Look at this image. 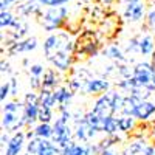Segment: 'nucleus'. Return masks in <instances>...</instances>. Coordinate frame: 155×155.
Instances as JSON below:
<instances>
[{
	"mask_svg": "<svg viewBox=\"0 0 155 155\" xmlns=\"http://www.w3.org/2000/svg\"><path fill=\"white\" fill-rule=\"evenodd\" d=\"M59 51H68L71 54H74V51H76V44L71 41L67 33L50 34L44 42V53H45L47 59L54 56Z\"/></svg>",
	"mask_w": 155,
	"mask_h": 155,
	"instance_id": "f257e3e1",
	"label": "nucleus"
},
{
	"mask_svg": "<svg viewBox=\"0 0 155 155\" xmlns=\"http://www.w3.org/2000/svg\"><path fill=\"white\" fill-rule=\"evenodd\" d=\"M68 11L65 6H51L41 16V25L47 31H54L62 27V23L65 22V17Z\"/></svg>",
	"mask_w": 155,
	"mask_h": 155,
	"instance_id": "f03ea898",
	"label": "nucleus"
},
{
	"mask_svg": "<svg viewBox=\"0 0 155 155\" xmlns=\"http://www.w3.org/2000/svg\"><path fill=\"white\" fill-rule=\"evenodd\" d=\"M51 140H53L61 149H64L65 146H68L71 143V130L68 127V120L59 116V118L54 121V124H53V137H51Z\"/></svg>",
	"mask_w": 155,
	"mask_h": 155,
	"instance_id": "7ed1b4c3",
	"label": "nucleus"
},
{
	"mask_svg": "<svg viewBox=\"0 0 155 155\" xmlns=\"http://www.w3.org/2000/svg\"><path fill=\"white\" fill-rule=\"evenodd\" d=\"M99 50V44L96 41V37L92 31H85L79 36L76 44V53L79 54L81 58L85 56H95Z\"/></svg>",
	"mask_w": 155,
	"mask_h": 155,
	"instance_id": "20e7f679",
	"label": "nucleus"
},
{
	"mask_svg": "<svg viewBox=\"0 0 155 155\" xmlns=\"http://www.w3.org/2000/svg\"><path fill=\"white\" fill-rule=\"evenodd\" d=\"M153 74H155V68L152 67L150 62H138L137 65L134 67V74H132V78L135 79V82H137L138 85L149 88ZM149 90H150V88H149ZM150 92H152V90H150Z\"/></svg>",
	"mask_w": 155,
	"mask_h": 155,
	"instance_id": "39448f33",
	"label": "nucleus"
},
{
	"mask_svg": "<svg viewBox=\"0 0 155 155\" xmlns=\"http://www.w3.org/2000/svg\"><path fill=\"white\" fill-rule=\"evenodd\" d=\"M99 146L98 144H76L71 143L68 146H65L64 149H61V155H99Z\"/></svg>",
	"mask_w": 155,
	"mask_h": 155,
	"instance_id": "423d86ee",
	"label": "nucleus"
},
{
	"mask_svg": "<svg viewBox=\"0 0 155 155\" xmlns=\"http://www.w3.org/2000/svg\"><path fill=\"white\" fill-rule=\"evenodd\" d=\"M93 112L101 115L102 118L113 116L115 115V110H113V92H107L104 95H101L96 99L95 106H93Z\"/></svg>",
	"mask_w": 155,
	"mask_h": 155,
	"instance_id": "0eeeda50",
	"label": "nucleus"
},
{
	"mask_svg": "<svg viewBox=\"0 0 155 155\" xmlns=\"http://www.w3.org/2000/svg\"><path fill=\"white\" fill-rule=\"evenodd\" d=\"M82 88L90 95H104L109 92L110 82L107 79H102V78H87L84 81Z\"/></svg>",
	"mask_w": 155,
	"mask_h": 155,
	"instance_id": "6e6552de",
	"label": "nucleus"
},
{
	"mask_svg": "<svg viewBox=\"0 0 155 155\" xmlns=\"http://www.w3.org/2000/svg\"><path fill=\"white\" fill-rule=\"evenodd\" d=\"M74 123H76V127H74V137H76V140H79L81 143H88L90 140L95 138L96 130L87 124V121L84 120V116L76 118Z\"/></svg>",
	"mask_w": 155,
	"mask_h": 155,
	"instance_id": "1a4fd4ad",
	"label": "nucleus"
},
{
	"mask_svg": "<svg viewBox=\"0 0 155 155\" xmlns=\"http://www.w3.org/2000/svg\"><path fill=\"white\" fill-rule=\"evenodd\" d=\"M37 47V39L36 37H27L22 41H12L8 44V53L9 54H17V53H28L33 51Z\"/></svg>",
	"mask_w": 155,
	"mask_h": 155,
	"instance_id": "9d476101",
	"label": "nucleus"
},
{
	"mask_svg": "<svg viewBox=\"0 0 155 155\" xmlns=\"http://www.w3.org/2000/svg\"><path fill=\"white\" fill-rule=\"evenodd\" d=\"M48 61L53 64V67L56 70L67 71L70 68V65L73 64V54L68 53V51H59V53H56L54 56H51Z\"/></svg>",
	"mask_w": 155,
	"mask_h": 155,
	"instance_id": "9b49d317",
	"label": "nucleus"
},
{
	"mask_svg": "<svg viewBox=\"0 0 155 155\" xmlns=\"http://www.w3.org/2000/svg\"><path fill=\"white\" fill-rule=\"evenodd\" d=\"M25 138H27V134H23L22 130L14 132V135H12L11 140H9V143L6 144L5 155H19L20 150H22V147H23Z\"/></svg>",
	"mask_w": 155,
	"mask_h": 155,
	"instance_id": "f8f14e48",
	"label": "nucleus"
},
{
	"mask_svg": "<svg viewBox=\"0 0 155 155\" xmlns=\"http://www.w3.org/2000/svg\"><path fill=\"white\" fill-rule=\"evenodd\" d=\"M144 16V5L141 2L127 3L124 9V19L129 22H140Z\"/></svg>",
	"mask_w": 155,
	"mask_h": 155,
	"instance_id": "ddd939ff",
	"label": "nucleus"
},
{
	"mask_svg": "<svg viewBox=\"0 0 155 155\" xmlns=\"http://www.w3.org/2000/svg\"><path fill=\"white\" fill-rule=\"evenodd\" d=\"M39 109H41L39 102H25L23 104L22 118L25 120L27 126H33L36 121H39Z\"/></svg>",
	"mask_w": 155,
	"mask_h": 155,
	"instance_id": "4468645a",
	"label": "nucleus"
},
{
	"mask_svg": "<svg viewBox=\"0 0 155 155\" xmlns=\"http://www.w3.org/2000/svg\"><path fill=\"white\" fill-rule=\"evenodd\" d=\"M71 96H73V92L67 87H56L54 88V98H56V104H59V110L68 109Z\"/></svg>",
	"mask_w": 155,
	"mask_h": 155,
	"instance_id": "2eb2a0df",
	"label": "nucleus"
},
{
	"mask_svg": "<svg viewBox=\"0 0 155 155\" xmlns=\"http://www.w3.org/2000/svg\"><path fill=\"white\" fill-rule=\"evenodd\" d=\"M153 113H155V104L150 102V101H147V99H144V101L140 102V106L137 107L134 116L137 120H140V121H146V120L150 118Z\"/></svg>",
	"mask_w": 155,
	"mask_h": 155,
	"instance_id": "dca6fc26",
	"label": "nucleus"
},
{
	"mask_svg": "<svg viewBox=\"0 0 155 155\" xmlns=\"http://www.w3.org/2000/svg\"><path fill=\"white\" fill-rule=\"evenodd\" d=\"M56 153H61V147L54 143L53 140L42 138L41 146H39V150H37V155H56Z\"/></svg>",
	"mask_w": 155,
	"mask_h": 155,
	"instance_id": "f3484780",
	"label": "nucleus"
},
{
	"mask_svg": "<svg viewBox=\"0 0 155 155\" xmlns=\"http://www.w3.org/2000/svg\"><path fill=\"white\" fill-rule=\"evenodd\" d=\"M141 101H144V99H141V98H138V96H134V95L124 96V106H123L121 113L134 116V115H135V110H137V107L140 106ZM134 118H135V116H134Z\"/></svg>",
	"mask_w": 155,
	"mask_h": 155,
	"instance_id": "a211bd4d",
	"label": "nucleus"
},
{
	"mask_svg": "<svg viewBox=\"0 0 155 155\" xmlns=\"http://www.w3.org/2000/svg\"><path fill=\"white\" fill-rule=\"evenodd\" d=\"M84 120L87 121V124L90 127L95 129L96 132H102V127H104V118H102L101 115H98L93 110H90V112H87L84 115Z\"/></svg>",
	"mask_w": 155,
	"mask_h": 155,
	"instance_id": "6ab92c4d",
	"label": "nucleus"
},
{
	"mask_svg": "<svg viewBox=\"0 0 155 155\" xmlns=\"http://www.w3.org/2000/svg\"><path fill=\"white\" fill-rule=\"evenodd\" d=\"M41 2L37 0H31V2H22V5L17 6V12L22 16H30V14H34V12H39L41 11Z\"/></svg>",
	"mask_w": 155,
	"mask_h": 155,
	"instance_id": "aec40b11",
	"label": "nucleus"
},
{
	"mask_svg": "<svg viewBox=\"0 0 155 155\" xmlns=\"http://www.w3.org/2000/svg\"><path fill=\"white\" fill-rule=\"evenodd\" d=\"M39 104L53 109L56 104V98H54V90H47V88H41L39 92Z\"/></svg>",
	"mask_w": 155,
	"mask_h": 155,
	"instance_id": "412c9836",
	"label": "nucleus"
},
{
	"mask_svg": "<svg viewBox=\"0 0 155 155\" xmlns=\"http://www.w3.org/2000/svg\"><path fill=\"white\" fill-rule=\"evenodd\" d=\"M155 51V44H153V37L150 34H146L143 37H140V53L143 56L152 54Z\"/></svg>",
	"mask_w": 155,
	"mask_h": 155,
	"instance_id": "4be33fe9",
	"label": "nucleus"
},
{
	"mask_svg": "<svg viewBox=\"0 0 155 155\" xmlns=\"http://www.w3.org/2000/svg\"><path fill=\"white\" fill-rule=\"evenodd\" d=\"M135 120L134 116L130 115H124L121 113L118 116V126H120V132H130L132 129L135 127Z\"/></svg>",
	"mask_w": 155,
	"mask_h": 155,
	"instance_id": "5701e85b",
	"label": "nucleus"
},
{
	"mask_svg": "<svg viewBox=\"0 0 155 155\" xmlns=\"http://www.w3.org/2000/svg\"><path fill=\"white\" fill-rule=\"evenodd\" d=\"M102 132L106 135H116L120 132V126H118V118L115 116H107L104 118V127H102Z\"/></svg>",
	"mask_w": 155,
	"mask_h": 155,
	"instance_id": "b1692460",
	"label": "nucleus"
},
{
	"mask_svg": "<svg viewBox=\"0 0 155 155\" xmlns=\"http://www.w3.org/2000/svg\"><path fill=\"white\" fill-rule=\"evenodd\" d=\"M34 135L39 137V138L51 140V137H53V126H51L50 123H39L34 127Z\"/></svg>",
	"mask_w": 155,
	"mask_h": 155,
	"instance_id": "393cba45",
	"label": "nucleus"
},
{
	"mask_svg": "<svg viewBox=\"0 0 155 155\" xmlns=\"http://www.w3.org/2000/svg\"><path fill=\"white\" fill-rule=\"evenodd\" d=\"M56 85H58V76H56L54 70H47L44 73V78H42V88L54 90Z\"/></svg>",
	"mask_w": 155,
	"mask_h": 155,
	"instance_id": "a878e982",
	"label": "nucleus"
},
{
	"mask_svg": "<svg viewBox=\"0 0 155 155\" xmlns=\"http://www.w3.org/2000/svg\"><path fill=\"white\" fill-rule=\"evenodd\" d=\"M144 146H146V143H144V141H141V140L134 141V143H130V144L126 147V150L123 152V155H140L141 150L144 149Z\"/></svg>",
	"mask_w": 155,
	"mask_h": 155,
	"instance_id": "bb28decb",
	"label": "nucleus"
},
{
	"mask_svg": "<svg viewBox=\"0 0 155 155\" xmlns=\"http://www.w3.org/2000/svg\"><path fill=\"white\" fill-rule=\"evenodd\" d=\"M14 20H16V17H14V14H12L9 9L0 12V27L2 28H11L12 23H14Z\"/></svg>",
	"mask_w": 155,
	"mask_h": 155,
	"instance_id": "cd10ccee",
	"label": "nucleus"
},
{
	"mask_svg": "<svg viewBox=\"0 0 155 155\" xmlns=\"http://www.w3.org/2000/svg\"><path fill=\"white\" fill-rule=\"evenodd\" d=\"M104 53L110 58V59H115V61H120V62H124L126 61V58H124V54H123V51L116 47V45H110Z\"/></svg>",
	"mask_w": 155,
	"mask_h": 155,
	"instance_id": "c85d7f7f",
	"label": "nucleus"
},
{
	"mask_svg": "<svg viewBox=\"0 0 155 155\" xmlns=\"http://www.w3.org/2000/svg\"><path fill=\"white\" fill-rule=\"evenodd\" d=\"M53 120V109L41 106L39 109V123H50Z\"/></svg>",
	"mask_w": 155,
	"mask_h": 155,
	"instance_id": "c756f323",
	"label": "nucleus"
},
{
	"mask_svg": "<svg viewBox=\"0 0 155 155\" xmlns=\"http://www.w3.org/2000/svg\"><path fill=\"white\" fill-rule=\"evenodd\" d=\"M41 140H42V138H39V137H33V138L28 141V144H27V152H30V153H33V155H37L39 146H41Z\"/></svg>",
	"mask_w": 155,
	"mask_h": 155,
	"instance_id": "7c9ffc66",
	"label": "nucleus"
},
{
	"mask_svg": "<svg viewBox=\"0 0 155 155\" xmlns=\"http://www.w3.org/2000/svg\"><path fill=\"white\" fill-rule=\"evenodd\" d=\"M20 110H23V107H22V104H19L17 101L6 102V104L3 106V112H16V113H19Z\"/></svg>",
	"mask_w": 155,
	"mask_h": 155,
	"instance_id": "2f4dec72",
	"label": "nucleus"
},
{
	"mask_svg": "<svg viewBox=\"0 0 155 155\" xmlns=\"http://www.w3.org/2000/svg\"><path fill=\"white\" fill-rule=\"evenodd\" d=\"M70 0H41V3L44 6H48V8H51V6H62V5H65Z\"/></svg>",
	"mask_w": 155,
	"mask_h": 155,
	"instance_id": "473e14b6",
	"label": "nucleus"
},
{
	"mask_svg": "<svg viewBox=\"0 0 155 155\" xmlns=\"http://www.w3.org/2000/svg\"><path fill=\"white\" fill-rule=\"evenodd\" d=\"M8 95H11V84H9V81L3 82L2 87H0V99L5 101L8 98Z\"/></svg>",
	"mask_w": 155,
	"mask_h": 155,
	"instance_id": "72a5a7b5",
	"label": "nucleus"
},
{
	"mask_svg": "<svg viewBox=\"0 0 155 155\" xmlns=\"http://www.w3.org/2000/svg\"><path fill=\"white\" fill-rule=\"evenodd\" d=\"M127 51H129V53H134V51H138V53H140V37H134V39L129 41Z\"/></svg>",
	"mask_w": 155,
	"mask_h": 155,
	"instance_id": "f704fd0d",
	"label": "nucleus"
},
{
	"mask_svg": "<svg viewBox=\"0 0 155 155\" xmlns=\"http://www.w3.org/2000/svg\"><path fill=\"white\" fill-rule=\"evenodd\" d=\"M30 73H31V76H42L45 71H44V67L41 64H34V65L30 67Z\"/></svg>",
	"mask_w": 155,
	"mask_h": 155,
	"instance_id": "c9c22d12",
	"label": "nucleus"
},
{
	"mask_svg": "<svg viewBox=\"0 0 155 155\" xmlns=\"http://www.w3.org/2000/svg\"><path fill=\"white\" fill-rule=\"evenodd\" d=\"M30 85L33 90H37V88H42V78L41 76H31L30 79Z\"/></svg>",
	"mask_w": 155,
	"mask_h": 155,
	"instance_id": "e433bc0d",
	"label": "nucleus"
},
{
	"mask_svg": "<svg viewBox=\"0 0 155 155\" xmlns=\"http://www.w3.org/2000/svg\"><path fill=\"white\" fill-rule=\"evenodd\" d=\"M147 25L155 31V8H152L147 14Z\"/></svg>",
	"mask_w": 155,
	"mask_h": 155,
	"instance_id": "4c0bfd02",
	"label": "nucleus"
},
{
	"mask_svg": "<svg viewBox=\"0 0 155 155\" xmlns=\"http://www.w3.org/2000/svg\"><path fill=\"white\" fill-rule=\"evenodd\" d=\"M17 0H0V9L2 11H8L9 6H12Z\"/></svg>",
	"mask_w": 155,
	"mask_h": 155,
	"instance_id": "58836bf2",
	"label": "nucleus"
},
{
	"mask_svg": "<svg viewBox=\"0 0 155 155\" xmlns=\"http://www.w3.org/2000/svg\"><path fill=\"white\" fill-rule=\"evenodd\" d=\"M25 102H39V93H27L25 96Z\"/></svg>",
	"mask_w": 155,
	"mask_h": 155,
	"instance_id": "ea45409f",
	"label": "nucleus"
},
{
	"mask_svg": "<svg viewBox=\"0 0 155 155\" xmlns=\"http://www.w3.org/2000/svg\"><path fill=\"white\" fill-rule=\"evenodd\" d=\"M140 155H155V146H150V144H146L144 149L141 150Z\"/></svg>",
	"mask_w": 155,
	"mask_h": 155,
	"instance_id": "a19ab883",
	"label": "nucleus"
},
{
	"mask_svg": "<svg viewBox=\"0 0 155 155\" xmlns=\"http://www.w3.org/2000/svg\"><path fill=\"white\" fill-rule=\"evenodd\" d=\"M9 84H11V95H17V81H16V78H12V79L9 81Z\"/></svg>",
	"mask_w": 155,
	"mask_h": 155,
	"instance_id": "79ce46f5",
	"label": "nucleus"
},
{
	"mask_svg": "<svg viewBox=\"0 0 155 155\" xmlns=\"http://www.w3.org/2000/svg\"><path fill=\"white\" fill-rule=\"evenodd\" d=\"M99 155H118V153H116L112 147H109V149H104V150H102Z\"/></svg>",
	"mask_w": 155,
	"mask_h": 155,
	"instance_id": "37998d69",
	"label": "nucleus"
},
{
	"mask_svg": "<svg viewBox=\"0 0 155 155\" xmlns=\"http://www.w3.org/2000/svg\"><path fill=\"white\" fill-rule=\"evenodd\" d=\"M11 137H8V134H2V146H6L9 143Z\"/></svg>",
	"mask_w": 155,
	"mask_h": 155,
	"instance_id": "c03bdc74",
	"label": "nucleus"
},
{
	"mask_svg": "<svg viewBox=\"0 0 155 155\" xmlns=\"http://www.w3.org/2000/svg\"><path fill=\"white\" fill-rule=\"evenodd\" d=\"M2 73H9V64H5V61H2Z\"/></svg>",
	"mask_w": 155,
	"mask_h": 155,
	"instance_id": "a18cd8bd",
	"label": "nucleus"
},
{
	"mask_svg": "<svg viewBox=\"0 0 155 155\" xmlns=\"http://www.w3.org/2000/svg\"><path fill=\"white\" fill-rule=\"evenodd\" d=\"M150 58H152V59H150V64H152V67L155 68V51H153V53L150 54Z\"/></svg>",
	"mask_w": 155,
	"mask_h": 155,
	"instance_id": "49530a36",
	"label": "nucleus"
},
{
	"mask_svg": "<svg viewBox=\"0 0 155 155\" xmlns=\"http://www.w3.org/2000/svg\"><path fill=\"white\" fill-rule=\"evenodd\" d=\"M127 3H134V2H141V0H126Z\"/></svg>",
	"mask_w": 155,
	"mask_h": 155,
	"instance_id": "de8ad7c7",
	"label": "nucleus"
},
{
	"mask_svg": "<svg viewBox=\"0 0 155 155\" xmlns=\"http://www.w3.org/2000/svg\"><path fill=\"white\" fill-rule=\"evenodd\" d=\"M152 138L155 140V126H153V130H152Z\"/></svg>",
	"mask_w": 155,
	"mask_h": 155,
	"instance_id": "09e8293b",
	"label": "nucleus"
},
{
	"mask_svg": "<svg viewBox=\"0 0 155 155\" xmlns=\"http://www.w3.org/2000/svg\"><path fill=\"white\" fill-rule=\"evenodd\" d=\"M104 3H110V2H113V0H102Z\"/></svg>",
	"mask_w": 155,
	"mask_h": 155,
	"instance_id": "8fccbe9b",
	"label": "nucleus"
},
{
	"mask_svg": "<svg viewBox=\"0 0 155 155\" xmlns=\"http://www.w3.org/2000/svg\"><path fill=\"white\" fill-rule=\"evenodd\" d=\"M20 2H31V0H20Z\"/></svg>",
	"mask_w": 155,
	"mask_h": 155,
	"instance_id": "3c124183",
	"label": "nucleus"
},
{
	"mask_svg": "<svg viewBox=\"0 0 155 155\" xmlns=\"http://www.w3.org/2000/svg\"><path fill=\"white\" fill-rule=\"evenodd\" d=\"M25 155H33V153H30V152H27V153H25Z\"/></svg>",
	"mask_w": 155,
	"mask_h": 155,
	"instance_id": "603ef678",
	"label": "nucleus"
},
{
	"mask_svg": "<svg viewBox=\"0 0 155 155\" xmlns=\"http://www.w3.org/2000/svg\"><path fill=\"white\" fill-rule=\"evenodd\" d=\"M37 2H41V0H37Z\"/></svg>",
	"mask_w": 155,
	"mask_h": 155,
	"instance_id": "864d4df0",
	"label": "nucleus"
}]
</instances>
